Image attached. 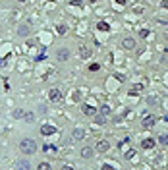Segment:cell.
<instances>
[{
	"instance_id": "cell-1",
	"label": "cell",
	"mask_w": 168,
	"mask_h": 170,
	"mask_svg": "<svg viewBox=\"0 0 168 170\" xmlns=\"http://www.w3.org/2000/svg\"><path fill=\"white\" fill-rule=\"evenodd\" d=\"M37 147H39V145H37V141L35 139H31V137H25V139H21L19 141V151L23 153V155H35L37 153Z\"/></svg>"
},
{
	"instance_id": "cell-2",
	"label": "cell",
	"mask_w": 168,
	"mask_h": 170,
	"mask_svg": "<svg viewBox=\"0 0 168 170\" xmlns=\"http://www.w3.org/2000/svg\"><path fill=\"white\" fill-rule=\"evenodd\" d=\"M68 58H70L68 48H58V50H56V60H58V62H66Z\"/></svg>"
},
{
	"instance_id": "cell-3",
	"label": "cell",
	"mask_w": 168,
	"mask_h": 170,
	"mask_svg": "<svg viewBox=\"0 0 168 170\" xmlns=\"http://www.w3.org/2000/svg\"><path fill=\"white\" fill-rule=\"evenodd\" d=\"M108 149H110V143H108L106 139H101L99 143H97L95 151H97V153H108Z\"/></svg>"
},
{
	"instance_id": "cell-4",
	"label": "cell",
	"mask_w": 168,
	"mask_h": 170,
	"mask_svg": "<svg viewBox=\"0 0 168 170\" xmlns=\"http://www.w3.org/2000/svg\"><path fill=\"white\" fill-rule=\"evenodd\" d=\"M79 155H81V159H93V155H95V149H93V147H81Z\"/></svg>"
},
{
	"instance_id": "cell-5",
	"label": "cell",
	"mask_w": 168,
	"mask_h": 170,
	"mask_svg": "<svg viewBox=\"0 0 168 170\" xmlns=\"http://www.w3.org/2000/svg\"><path fill=\"white\" fill-rule=\"evenodd\" d=\"M41 133H43V135H54L56 128L50 126V124H43V126H41Z\"/></svg>"
},
{
	"instance_id": "cell-6",
	"label": "cell",
	"mask_w": 168,
	"mask_h": 170,
	"mask_svg": "<svg viewBox=\"0 0 168 170\" xmlns=\"http://www.w3.org/2000/svg\"><path fill=\"white\" fill-rule=\"evenodd\" d=\"M48 99H50L52 103H58V101L62 99V93H60L58 89H50V91H48Z\"/></svg>"
},
{
	"instance_id": "cell-7",
	"label": "cell",
	"mask_w": 168,
	"mask_h": 170,
	"mask_svg": "<svg viewBox=\"0 0 168 170\" xmlns=\"http://www.w3.org/2000/svg\"><path fill=\"white\" fill-rule=\"evenodd\" d=\"M72 137H73L75 141H81V139L85 137V129H83V128H75V129L72 132Z\"/></svg>"
},
{
	"instance_id": "cell-8",
	"label": "cell",
	"mask_w": 168,
	"mask_h": 170,
	"mask_svg": "<svg viewBox=\"0 0 168 170\" xmlns=\"http://www.w3.org/2000/svg\"><path fill=\"white\" fill-rule=\"evenodd\" d=\"M122 48H126V50H132V48H135V39H132V37L124 39V41H122Z\"/></svg>"
},
{
	"instance_id": "cell-9",
	"label": "cell",
	"mask_w": 168,
	"mask_h": 170,
	"mask_svg": "<svg viewBox=\"0 0 168 170\" xmlns=\"http://www.w3.org/2000/svg\"><path fill=\"white\" fill-rule=\"evenodd\" d=\"M81 110H83L85 116H95V114H97V108L91 106V104H83V106H81Z\"/></svg>"
},
{
	"instance_id": "cell-10",
	"label": "cell",
	"mask_w": 168,
	"mask_h": 170,
	"mask_svg": "<svg viewBox=\"0 0 168 170\" xmlns=\"http://www.w3.org/2000/svg\"><path fill=\"white\" fill-rule=\"evenodd\" d=\"M89 56H91V48H89V47H85V44H83V47H79V58L87 60Z\"/></svg>"
},
{
	"instance_id": "cell-11",
	"label": "cell",
	"mask_w": 168,
	"mask_h": 170,
	"mask_svg": "<svg viewBox=\"0 0 168 170\" xmlns=\"http://www.w3.org/2000/svg\"><path fill=\"white\" fill-rule=\"evenodd\" d=\"M99 112H101V116H110V112H112V108L108 106V104H101V108H99Z\"/></svg>"
},
{
	"instance_id": "cell-12",
	"label": "cell",
	"mask_w": 168,
	"mask_h": 170,
	"mask_svg": "<svg viewBox=\"0 0 168 170\" xmlns=\"http://www.w3.org/2000/svg\"><path fill=\"white\" fill-rule=\"evenodd\" d=\"M155 122H157L155 116H147V118H143V126H145V128H153Z\"/></svg>"
},
{
	"instance_id": "cell-13",
	"label": "cell",
	"mask_w": 168,
	"mask_h": 170,
	"mask_svg": "<svg viewBox=\"0 0 168 170\" xmlns=\"http://www.w3.org/2000/svg\"><path fill=\"white\" fill-rule=\"evenodd\" d=\"M18 168H19V170H31V164L23 159V160H18Z\"/></svg>"
},
{
	"instance_id": "cell-14",
	"label": "cell",
	"mask_w": 168,
	"mask_h": 170,
	"mask_svg": "<svg viewBox=\"0 0 168 170\" xmlns=\"http://www.w3.org/2000/svg\"><path fill=\"white\" fill-rule=\"evenodd\" d=\"M141 147H143V149H153V147H155V139H145V141L141 143Z\"/></svg>"
},
{
	"instance_id": "cell-15",
	"label": "cell",
	"mask_w": 168,
	"mask_h": 170,
	"mask_svg": "<svg viewBox=\"0 0 168 170\" xmlns=\"http://www.w3.org/2000/svg\"><path fill=\"white\" fill-rule=\"evenodd\" d=\"M23 116H25V110H23V108H16V110H14V118L21 120Z\"/></svg>"
},
{
	"instance_id": "cell-16",
	"label": "cell",
	"mask_w": 168,
	"mask_h": 170,
	"mask_svg": "<svg viewBox=\"0 0 168 170\" xmlns=\"http://www.w3.org/2000/svg\"><path fill=\"white\" fill-rule=\"evenodd\" d=\"M37 170H52V166H50V163H39Z\"/></svg>"
},
{
	"instance_id": "cell-17",
	"label": "cell",
	"mask_w": 168,
	"mask_h": 170,
	"mask_svg": "<svg viewBox=\"0 0 168 170\" xmlns=\"http://www.w3.org/2000/svg\"><path fill=\"white\" fill-rule=\"evenodd\" d=\"M99 70H101V64H97V62L89 66V72H99Z\"/></svg>"
},
{
	"instance_id": "cell-18",
	"label": "cell",
	"mask_w": 168,
	"mask_h": 170,
	"mask_svg": "<svg viewBox=\"0 0 168 170\" xmlns=\"http://www.w3.org/2000/svg\"><path fill=\"white\" fill-rule=\"evenodd\" d=\"M97 27H99V29H101V31H108V29H110V27H108V25H106V23H104V21H101V23H99V25H97Z\"/></svg>"
},
{
	"instance_id": "cell-19",
	"label": "cell",
	"mask_w": 168,
	"mask_h": 170,
	"mask_svg": "<svg viewBox=\"0 0 168 170\" xmlns=\"http://www.w3.org/2000/svg\"><path fill=\"white\" fill-rule=\"evenodd\" d=\"M147 104H157V97H147Z\"/></svg>"
},
{
	"instance_id": "cell-20",
	"label": "cell",
	"mask_w": 168,
	"mask_h": 170,
	"mask_svg": "<svg viewBox=\"0 0 168 170\" xmlns=\"http://www.w3.org/2000/svg\"><path fill=\"white\" fill-rule=\"evenodd\" d=\"M23 120H25V122H33V114H31V112H25Z\"/></svg>"
},
{
	"instance_id": "cell-21",
	"label": "cell",
	"mask_w": 168,
	"mask_h": 170,
	"mask_svg": "<svg viewBox=\"0 0 168 170\" xmlns=\"http://www.w3.org/2000/svg\"><path fill=\"white\" fill-rule=\"evenodd\" d=\"M139 91H141V85H139V87H133V89H130V95H137Z\"/></svg>"
},
{
	"instance_id": "cell-22",
	"label": "cell",
	"mask_w": 168,
	"mask_h": 170,
	"mask_svg": "<svg viewBox=\"0 0 168 170\" xmlns=\"http://www.w3.org/2000/svg\"><path fill=\"white\" fill-rule=\"evenodd\" d=\"M27 31H29V29H27V25H21V27H19V33H21V35H27Z\"/></svg>"
},
{
	"instance_id": "cell-23",
	"label": "cell",
	"mask_w": 168,
	"mask_h": 170,
	"mask_svg": "<svg viewBox=\"0 0 168 170\" xmlns=\"http://www.w3.org/2000/svg\"><path fill=\"white\" fill-rule=\"evenodd\" d=\"M60 170H75V168H73L72 164H62V168H60Z\"/></svg>"
},
{
	"instance_id": "cell-24",
	"label": "cell",
	"mask_w": 168,
	"mask_h": 170,
	"mask_svg": "<svg viewBox=\"0 0 168 170\" xmlns=\"http://www.w3.org/2000/svg\"><path fill=\"white\" fill-rule=\"evenodd\" d=\"M161 143H164V145H168V135H161Z\"/></svg>"
},
{
	"instance_id": "cell-25",
	"label": "cell",
	"mask_w": 168,
	"mask_h": 170,
	"mask_svg": "<svg viewBox=\"0 0 168 170\" xmlns=\"http://www.w3.org/2000/svg\"><path fill=\"white\" fill-rule=\"evenodd\" d=\"M102 170H116V168L110 166V164H104V166H102Z\"/></svg>"
},
{
	"instance_id": "cell-26",
	"label": "cell",
	"mask_w": 168,
	"mask_h": 170,
	"mask_svg": "<svg viewBox=\"0 0 168 170\" xmlns=\"http://www.w3.org/2000/svg\"><path fill=\"white\" fill-rule=\"evenodd\" d=\"M161 6H162V8H168V0H162V2H161Z\"/></svg>"
},
{
	"instance_id": "cell-27",
	"label": "cell",
	"mask_w": 168,
	"mask_h": 170,
	"mask_svg": "<svg viewBox=\"0 0 168 170\" xmlns=\"http://www.w3.org/2000/svg\"><path fill=\"white\" fill-rule=\"evenodd\" d=\"M19 2H25V0H19Z\"/></svg>"
}]
</instances>
